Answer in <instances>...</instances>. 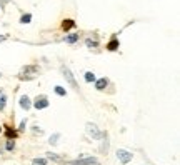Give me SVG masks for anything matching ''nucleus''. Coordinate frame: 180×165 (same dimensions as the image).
I'll return each instance as SVG.
<instances>
[{
	"label": "nucleus",
	"mask_w": 180,
	"mask_h": 165,
	"mask_svg": "<svg viewBox=\"0 0 180 165\" xmlns=\"http://www.w3.org/2000/svg\"><path fill=\"white\" fill-rule=\"evenodd\" d=\"M117 158L125 165V164H129V162L132 160V153L127 152V150H123V148H120V150H117Z\"/></svg>",
	"instance_id": "20e7f679"
},
{
	"label": "nucleus",
	"mask_w": 180,
	"mask_h": 165,
	"mask_svg": "<svg viewBox=\"0 0 180 165\" xmlns=\"http://www.w3.org/2000/svg\"><path fill=\"white\" fill-rule=\"evenodd\" d=\"M63 77H65V80L70 84V87H73V90H79V84H77L75 78H73V73H72L67 67H63Z\"/></svg>",
	"instance_id": "7ed1b4c3"
},
{
	"label": "nucleus",
	"mask_w": 180,
	"mask_h": 165,
	"mask_svg": "<svg viewBox=\"0 0 180 165\" xmlns=\"http://www.w3.org/2000/svg\"><path fill=\"white\" fill-rule=\"evenodd\" d=\"M37 72H38L37 65H27V67L22 68V73H37Z\"/></svg>",
	"instance_id": "9d476101"
},
{
	"label": "nucleus",
	"mask_w": 180,
	"mask_h": 165,
	"mask_svg": "<svg viewBox=\"0 0 180 165\" xmlns=\"http://www.w3.org/2000/svg\"><path fill=\"white\" fill-rule=\"evenodd\" d=\"M55 93L60 95V97H65V95H67V90L63 89V87H60V85H57V87H55Z\"/></svg>",
	"instance_id": "2eb2a0df"
},
{
	"label": "nucleus",
	"mask_w": 180,
	"mask_h": 165,
	"mask_svg": "<svg viewBox=\"0 0 180 165\" xmlns=\"http://www.w3.org/2000/svg\"><path fill=\"white\" fill-rule=\"evenodd\" d=\"M63 165H100V162L95 157H87V158H77V160H67Z\"/></svg>",
	"instance_id": "f257e3e1"
},
{
	"label": "nucleus",
	"mask_w": 180,
	"mask_h": 165,
	"mask_svg": "<svg viewBox=\"0 0 180 165\" xmlns=\"http://www.w3.org/2000/svg\"><path fill=\"white\" fill-rule=\"evenodd\" d=\"M18 103H20V107L24 110H30V107H32V102H30V98L27 97V95H22L20 100H18Z\"/></svg>",
	"instance_id": "0eeeda50"
},
{
	"label": "nucleus",
	"mask_w": 180,
	"mask_h": 165,
	"mask_svg": "<svg viewBox=\"0 0 180 165\" xmlns=\"http://www.w3.org/2000/svg\"><path fill=\"white\" fill-rule=\"evenodd\" d=\"M32 22V13H24L20 17V23H30Z\"/></svg>",
	"instance_id": "ddd939ff"
},
{
	"label": "nucleus",
	"mask_w": 180,
	"mask_h": 165,
	"mask_svg": "<svg viewBox=\"0 0 180 165\" xmlns=\"http://www.w3.org/2000/svg\"><path fill=\"white\" fill-rule=\"evenodd\" d=\"M73 27H75V20H72V18H65V20L62 22V29L65 30V32L73 29Z\"/></svg>",
	"instance_id": "1a4fd4ad"
},
{
	"label": "nucleus",
	"mask_w": 180,
	"mask_h": 165,
	"mask_svg": "<svg viewBox=\"0 0 180 165\" xmlns=\"http://www.w3.org/2000/svg\"><path fill=\"white\" fill-rule=\"evenodd\" d=\"M18 130H20V132H22V130H25V120H24V122L20 123V127H18Z\"/></svg>",
	"instance_id": "4be33fe9"
},
{
	"label": "nucleus",
	"mask_w": 180,
	"mask_h": 165,
	"mask_svg": "<svg viewBox=\"0 0 180 165\" xmlns=\"http://www.w3.org/2000/svg\"><path fill=\"white\" fill-rule=\"evenodd\" d=\"M7 2H10V0H0V4L4 5V4H7Z\"/></svg>",
	"instance_id": "b1692460"
},
{
	"label": "nucleus",
	"mask_w": 180,
	"mask_h": 165,
	"mask_svg": "<svg viewBox=\"0 0 180 165\" xmlns=\"http://www.w3.org/2000/svg\"><path fill=\"white\" fill-rule=\"evenodd\" d=\"M0 132H2V125H0Z\"/></svg>",
	"instance_id": "393cba45"
},
{
	"label": "nucleus",
	"mask_w": 180,
	"mask_h": 165,
	"mask_svg": "<svg viewBox=\"0 0 180 165\" xmlns=\"http://www.w3.org/2000/svg\"><path fill=\"white\" fill-rule=\"evenodd\" d=\"M85 82H88V84H90V82H95V75H93L92 72H85Z\"/></svg>",
	"instance_id": "f3484780"
},
{
	"label": "nucleus",
	"mask_w": 180,
	"mask_h": 165,
	"mask_svg": "<svg viewBox=\"0 0 180 165\" xmlns=\"http://www.w3.org/2000/svg\"><path fill=\"white\" fill-rule=\"evenodd\" d=\"M34 105H35V109H37V110H42V109H47V107L50 105V102L47 100V97H43V95H42V97H37V98H35V103H34Z\"/></svg>",
	"instance_id": "39448f33"
},
{
	"label": "nucleus",
	"mask_w": 180,
	"mask_h": 165,
	"mask_svg": "<svg viewBox=\"0 0 180 165\" xmlns=\"http://www.w3.org/2000/svg\"><path fill=\"white\" fill-rule=\"evenodd\" d=\"M32 164L34 165H47V158H34Z\"/></svg>",
	"instance_id": "a211bd4d"
},
{
	"label": "nucleus",
	"mask_w": 180,
	"mask_h": 165,
	"mask_svg": "<svg viewBox=\"0 0 180 165\" xmlns=\"http://www.w3.org/2000/svg\"><path fill=\"white\" fill-rule=\"evenodd\" d=\"M5 148H7V150H13V148H15V142H13V140H7V144H5Z\"/></svg>",
	"instance_id": "6ab92c4d"
},
{
	"label": "nucleus",
	"mask_w": 180,
	"mask_h": 165,
	"mask_svg": "<svg viewBox=\"0 0 180 165\" xmlns=\"http://www.w3.org/2000/svg\"><path fill=\"white\" fill-rule=\"evenodd\" d=\"M107 85H109V80H107L105 77H102V78H98V80L95 82V89L97 90H105Z\"/></svg>",
	"instance_id": "6e6552de"
},
{
	"label": "nucleus",
	"mask_w": 180,
	"mask_h": 165,
	"mask_svg": "<svg viewBox=\"0 0 180 165\" xmlns=\"http://www.w3.org/2000/svg\"><path fill=\"white\" fill-rule=\"evenodd\" d=\"M85 130H87L88 137H92L93 140H100L102 137H104V133H102V132L98 130V128H97V125H93V123H87Z\"/></svg>",
	"instance_id": "f03ea898"
},
{
	"label": "nucleus",
	"mask_w": 180,
	"mask_h": 165,
	"mask_svg": "<svg viewBox=\"0 0 180 165\" xmlns=\"http://www.w3.org/2000/svg\"><path fill=\"white\" fill-rule=\"evenodd\" d=\"M79 37H80L79 34H70V35L65 37V42H67V43H75L77 40H79Z\"/></svg>",
	"instance_id": "f8f14e48"
},
{
	"label": "nucleus",
	"mask_w": 180,
	"mask_h": 165,
	"mask_svg": "<svg viewBox=\"0 0 180 165\" xmlns=\"http://www.w3.org/2000/svg\"><path fill=\"white\" fill-rule=\"evenodd\" d=\"M5 133H7V139H9V140H13L15 137H17V132L12 130V128H7V132H5Z\"/></svg>",
	"instance_id": "dca6fc26"
},
{
	"label": "nucleus",
	"mask_w": 180,
	"mask_h": 165,
	"mask_svg": "<svg viewBox=\"0 0 180 165\" xmlns=\"http://www.w3.org/2000/svg\"><path fill=\"white\" fill-rule=\"evenodd\" d=\"M107 50L109 52H115V50H118V47H120V42H118V38H117V35H113L112 38H110V42L107 43Z\"/></svg>",
	"instance_id": "423d86ee"
},
{
	"label": "nucleus",
	"mask_w": 180,
	"mask_h": 165,
	"mask_svg": "<svg viewBox=\"0 0 180 165\" xmlns=\"http://www.w3.org/2000/svg\"><path fill=\"white\" fill-rule=\"evenodd\" d=\"M85 45H87L88 48H95V47H98V42H97V40H92V38H87V40H85Z\"/></svg>",
	"instance_id": "4468645a"
},
{
	"label": "nucleus",
	"mask_w": 180,
	"mask_h": 165,
	"mask_svg": "<svg viewBox=\"0 0 180 165\" xmlns=\"http://www.w3.org/2000/svg\"><path fill=\"white\" fill-rule=\"evenodd\" d=\"M4 40H7V35H0V42H4Z\"/></svg>",
	"instance_id": "5701e85b"
},
{
	"label": "nucleus",
	"mask_w": 180,
	"mask_h": 165,
	"mask_svg": "<svg viewBox=\"0 0 180 165\" xmlns=\"http://www.w3.org/2000/svg\"><path fill=\"white\" fill-rule=\"evenodd\" d=\"M5 105H7V95L4 90H0V110H5Z\"/></svg>",
	"instance_id": "9b49d317"
},
{
	"label": "nucleus",
	"mask_w": 180,
	"mask_h": 165,
	"mask_svg": "<svg viewBox=\"0 0 180 165\" xmlns=\"http://www.w3.org/2000/svg\"><path fill=\"white\" fill-rule=\"evenodd\" d=\"M59 137H60V135H59V133H55V135H54V137H50V140H48V142H50V144H52V145H55V144H57V139H59Z\"/></svg>",
	"instance_id": "412c9836"
},
{
	"label": "nucleus",
	"mask_w": 180,
	"mask_h": 165,
	"mask_svg": "<svg viewBox=\"0 0 180 165\" xmlns=\"http://www.w3.org/2000/svg\"><path fill=\"white\" fill-rule=\"evenodd\" d=\"M47 158L48 160H54V162H60V157L55 155V153H47Z\"/></svg>",
	"instance_id": "aec40b11"
}]
</instances>
